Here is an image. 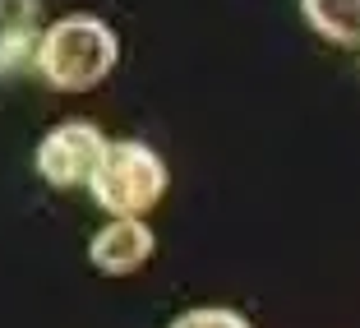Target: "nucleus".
I'll return each instance as SVG.
<instances>
[{"label":"nucleus","mask_w":360,"mask_h":328,"mask_svg":"<svg viewBox=\"0 0 360 328\" xmlns=\"http://www.w3.org/2000/svg\"><path fill=\"white\" fill-rule=\"evenodd\" d=\"M120 61V42L116 32L106 28L97 14H65L37 37L32 65L60 93H88L97 88Z\"/></svg>","instance_id":"obj_1"},{"label":"nucleus","mask_w":360,"mask_h":328,"mask_svg":"<svg viewBox=\"0 0 360 328\" xmlns=\"http://www.w3.org/2000/svg\"><path fill=\"white\" fill-rule=\"evenodd\" d=\"M88 190H93L97 208H106L111 217H143L167 190V162L134 139L106 144L97 171L88 176Z\"/></svg>","instance_id":"obj_2"},{"label":"nucleus","mask_w":360,"mask_h":328,"mask_svg":"<svg viewBox=\"0 0 360 328\" xmlns=\"http://www.w3.org/2000/svg\"><path fill=\"white\" fill-rule=\"evenodd\" d=\"M102 149H106V139L97 125H88V120H60L37 144V171L56 190H75V185H88V176L102 162Z\"/></svg>","instance_id":"obj_3"},{"label":"nucleus","mask_w":360,"mask_h":328,"mask_svg":"<svg viewBox=\"0 0 360 328\" xmlns=\"http://www.w3.org/2000/svg\"><path fill=\"white\" fill-rule=\"evenodd\" d=\"M153 232L143 227V217H111V227H102V232L93 236V245H88V259H93L102 273L111 277H125L134 273V268H143L153 259Z\"/></svg>","instance_id":"obj_4"},{"label":"nucleus","mask_w":360,"mask_h":328,"mask_svg":"<svg viewBox=\"0 0 360 328\" xmlns=\"http://www.w3.org/2000/svg\"><path fill=\"white\" fill-rule=\"evenodd\" d=\"M309 28L323 32L328 42H360V0H300Z\"/></svg>","instance_id":"obj_5"},{"label":"nucleus","mask_w":360,"mask_h":328,"mask_svg":"<svg viewBox=\"0 0 360 328\" xmlns=\"http://www.w3.org/2000/svg\"><path fill=\"white\" fill-rule=\"evenodd\" d=\"M32 51H37V42H32L28 14H23V19H5V23H0V75H10L14 65L28 61Z\"/></svg>","instance_id":"obj_6"},{"label":"nucleus","mask_w":360,"mask_h":328,"mask_svg":"<svg viewBox=\"0 0 360 328\" xmlns=\"http://www.w3.org/2000/svg\"><path fill=\"white\" fill-rule=\"evenodd\" d=\"M171 328H250V319L236 310H190V315L171 319Z\"/></svg>","instance_id":"obj_7"}]
</instances>
